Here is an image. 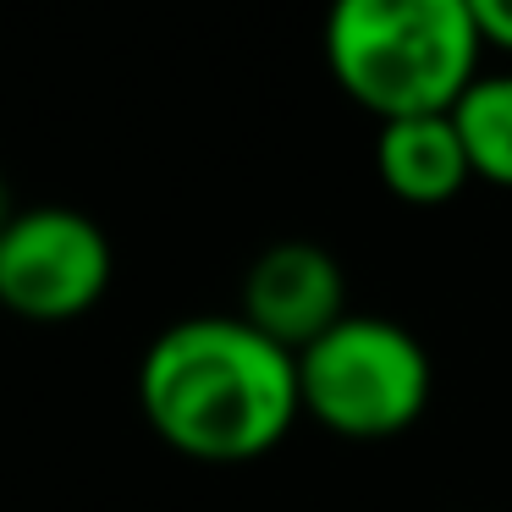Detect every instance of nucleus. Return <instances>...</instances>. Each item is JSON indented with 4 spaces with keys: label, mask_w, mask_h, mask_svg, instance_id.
Wrapping results in <instances>:
<instances>
[{
    "label": "nucleus",
    "mask_w": 512,
    "mask_h": 512,
    "mask_svg": "<svg viewBox=\"0 0 512 512\" xmlns=\"http://www.w3.org/2000/svg\"><path fill=\"white\" fill-rule=\"evenodd\" d=\"M138 408L188 463H259L303 419L298 353L243 314L177 320L138 358Z\"/></svg>",
    "instance_id": "nucleus-1"
},
{
    "label": "nucleus",
    "mask_w": 512,
    "mask_h": 512,
    "mask_svg": "<svg viewBox=\"0 0 512 512\" xmlns=\"http://www.w3.org/2000/svg\"><path fill=\"white\" fill-rule=\"evenodd\" d=\"M320 45L347 100L375 122H402L463 100L485 34L468 0H331Z\"/></svg>",
    "instance_id": "nucleus-2"
},
{
    "label": "nucleus",
    "mask_w": 512,
    "mask_h": 512,
    "mask_svg": "<svg viewBox=\"0 0 512 512\" xmlns=\"http://www.w3.org/2000/svg\"><path fill=\"white\" fill-rule=\"evenodd\" d=\"M303 413L342 441H391L430 408L435 364L408 325L347 314L298 353Z\"/></svg>",
    "instance_id": "nucleus-3"
},
{
    "label": "nucleus",
    "mask_w": 512,
    "mask_h": 512,
    "mask_svg": "<svg viewBox=\"0 0 512 512\" xmlns=\"http://www.w3.org/2000/svg\"><path fill=\"white\" fill-rule=\"evenodd\" d=\"M116 254L100 221L67 204H34L0 232V309L34 325L83 320L111 292Z\"/></svg>",
    "instance_id": "nucleus-4"
},
{
    "label": "nucleus",
    "mask_w": 512,
    "mask_h": 512,
    "mask_svg": "<svg viewBox=\"0 0 512 512\" xmlns=\"http://www.w3.org/2000/svg\"><path fill=\"white\" fill-rule=\"evenodd\" d=\"M347 276L331 248L287 237L270 243L243 276V320L281 342L287 353H303L320 342L336 320H347Z\"/></svg>",
    "instance_id": "nucleus-5"
},
{
    "label": "nucleus",
    "mask_w": 512,
    "mask_h": 512,
    "mask_svg": "<svg viewBox=\"0 0 512 512\" xmlns=\"http://www.w3.org/2000/svg\"><path fill=\"white\" fill-rule=\"evenodd\" d=\"M375 171H380L391 199L419 204V210H435V204L457 199V193L474 182V166H468V149H463V138H457L452 111L380 122Z\"/></svg>",
    "instance_id": "nucleus-6"
},
{
    "label": "nucleus",
    "mask_w": 512,
    "mask_h": 512,
    "mask_svg": "<svg viewBox=\"0 0 512 512\" xmlns=\"http://www.w3.org/2000/svg\"><path fill=\"white\" fill-rule=\"evenodd\" d=\"M452 122L474 177L512 188V72H479L452 105Z\"/></svg>",
    "instance_id": "nucleus-7"
},
{
    "label": "nucleus",
    "mask_w": 512,
    "mask_h": 512,
    "mask_svg": "<svg viewBox=\"0 0 512 512\" xmlns=\"http://www.w3.org/2000/svg\"><path fill=\"white\" fill-rule=\"evenodd\" d=\"M468 12H474L485 45L512 50V0H468Z\"/></svg>",
    "instance_id": "nucleus-8"
},
{
    "label": "nucleus",
    "mask_w": 512,
    "mask_h": 512,
    "mask_svg": "<svg viewBox=\"0 0 512 512\" xmlns=\"http://www.w3.org/2000/svg\"><path fill=\"white\" fill-rule=\"evenodd\" d=\"M17 221V204H12V188H6V177H0V232Z\"/></svg>",
    "instance_id": "nucleus-9"
}]
</instances>
